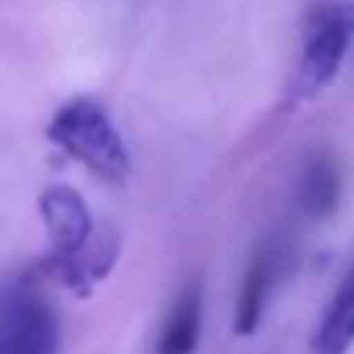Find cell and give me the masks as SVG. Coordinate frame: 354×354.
<instances>
[{"label": "cell", "mask_w": 354, "mask_h": 354, "mask_svg": "<svg viewBox=\"0 0 354 354\" xmlns=\"http://www.w3.org/2000/svg\"><path fill=\"white\" fill-rule=\"evenodd\" d=\"M48 141L111 186L131 179V151L111 114L93 100H69L59 107L48 124Z\"/></svg>", "instance_id": "7a4b0ae2"}, {"label": "cell", "mask_w": 354, "mask_h": 354, "mask_svg": "<svg viewBox=\"0 0 354 354\" xmlns=\"http://www.w3.org/2000/svg\"><path fill=\"white\" fill-rule=\"evenodd\" d=\"M38 214H41L45 234L52 241V251H48L52 258L76 254L80 248L90 244V237L97 234L90 207L73 186H48L38 196Z\"/></svg>", "instance_id": "5b68a950"}, {"label": "cell", "mask_w": 354, "mask_h": 354, "mask_svg": "<svg viewBox=\"0 0 354 354\" xmlns=\"http://www.w3.org/2000/svg\"><path fill=\"white\" fill-rule=\"evenodd\" d=\"M118 254H120V241L118 234H93L86 248H80L76 254H66V258H52L45 254L38 261V275L59 282L62 289H69L73 296L86 299L93 296V289L114 272L118 265Z\"/></svg>", "instance_id": "277c9868"}, {"label": "cell", "mask_w": 354, "mask_h": 354, "mask_svg": "<svg viewBox=\"0 0 354 354\" xmlns=\"http://www.w3.org/2000/svg\"><path fill=\"white\" fill-rule=\"evenodd\" d=\"M354 41V3L327 0L317 3L306 17V35H303V52L299 62L289 76V86L282 93V107L292 111L299 104L317 100L341 73L344 55Z\"/></svg>", "instance_id": "6da1fadb"}, {"label": "cell", "mask_w": 354, "mask_h": 354, "mask_svg": "<svg viewBox=\"0 0 354 354\" xmlns=\"http://www.w3.org/2000/svg\"><path fill=\"white\" fill-rule=\"evenodd\" d=\"M59 313L28 282L0 289V354H59Z\"/></svg>", "instance_id": "3957f363"}, {"label": "cell", "mask_w": 354, "mask_h": 354, "mask_svg": "<svg viewBox=\"0 0 354 354\" xmlns=\"http://www.w3.org/2000/svg\"><path fill=\"white\" fill-rule=\"evenodd\" d=\"M354 348V261L344 272V279L337 282L313 337H310V351L313 354H348Z\"/></svg>", "instance_id": "8992f818"}, {"label": "cell", "mask_w": 354, "mask_h": 354, "mask_svg": "<svg viewBox=\"0 0 354 354\" xmlns=\"http://www.w3.org/2000/svg\"><path fill=\"white\" fill-rule=\"evenodd\" d=\"M341 200V172L330 155H310L299 176V210L313 221H327Z\"/></svg>", "instance_id": "ba28073f"}, {"label": "cell", "mask_w": 354, "mask_h": 354, "mask_svg": "<svg viewBox=\"0 0 354 354\" xmlns=\"http://www.w3.org/2000/svg\"><path fill=\"white\" fill-rule=\"evenodd\" d=\"M200 327H203V289L200 279H193L179 292L172 313L165 317L155 354H193L200 344Z\"/></svg>", "instance_id": "52a82bcc"}, {"label": "cell", "mask_w": 354, "mask_h": 354, "mask_svg": "<svg viewBox=\"0 0 354 354\" xmlns=\"http://www.w3.org/2000/svg\"><path fill=\"white\" fill-rule=\"evenodd\" d=\"M265 292H268V258L258 248L254 258L248 261L244 282H241V296H237V310H234V334L237 337H251L258 330L261 310H265Z\"/></svg>", "instance_id": "9c48e42d"}]
</instances>
